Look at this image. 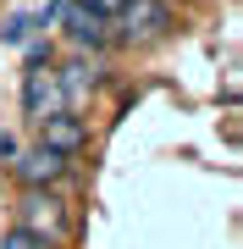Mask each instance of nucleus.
<instances>
[{
  "label": "nucleus",
  "mask_w": 243,
  "mask_h": 249,
  "mask_svg": "<svg viewBox=\"0 0 243 249\" xmlns=\"http://www.w3.org/2000/svg\"><path fill=\"white\" fill-rule=\"evenodd\" d=\"M17 227L39 232V238H50V244H61L66 227H72V211H66V199L55 194V188H22V199H17Z\"/></svg>",
  "instance_id": "nucleus-1"
},
{
  "label": "nucleus",
  "mask_w": 243,
  "mask_h": 249,
  "mask_svg": "<svg viewBox=\"0 0 243 249\" xmlns=\"http://www.w3.org/2000/svg\"><path fill=\"white\" fill-rule=\"evenodd\" d=\"M6 172L17 178V188H61L66 172H72V160H66L61 150H50V144H17V155L6 160Z\"/></svg>",
  "instance_id": "nucleus-2"
},
{
  "label": "nucleus",
  "mask_w": 243,
  "mask_h": 249,
  "mask_svg": "<svg viewBox=\"0 0 243 249\" xmlns=\"http://www.w3.org/2000/svg\"><path fill=\"white\" fill-rule=\"evenodd\" d=\"M116 28H122L127 45H155V39H166V28H171V6L166 0H127Z\"/></svg>",
  "instance_id": "nucleus-3"
},
{
  "label": "nucleus",
  "mask_w": 243,
  "mask_h": 249,
  "mask_svg": "<svg viewBox=\"0 0 243 249\" xmlns=\"http://www.w3.org/2000/svg\"><path fill=\"white\" fill-rule=\"evenodd\" d=\"M55 22H61V34H66V45H72V50H105V39H111V22L94 17L83 0H61Z\"/></svg>",
  "instance_id": "nucleus-4"
},
{
  "label": "nucleus",
  "mask_w": 243,
  "mask_h": 249,
  "mask_svg": "<svg viewBox=\"0 0 243 249\" xmlns=\"http://www.w3.org/2000/svg\"><path fill=\"white\" fill-rule=\"evenodd\" d=\"M33 127H39V144L61 150L66 160H72L78 150H89V122H83L78 111H66V106H61V111H50V116H39Z\"/></svg>",
  "instance_id": "nucleus-5"
},
{
  "label": "nucleus",
  "mask_w": 243,
  "mask_h": 249,
  "mask_svg": "<svg viewBox=\"0 0 243 249\" xmlns=\"http://www.w3.org/2000/svg\"><path fill=\"white\" fill-rule=\"evenodd\" d=\"M61 111V89H55V72L50 67H33L22 72V116L28 122H39V116Z\"/></svg>",
  "instance_id": "nucleus-6"
},
{
  "label": "nucleus",
  "mask_w": 243,
  "mask_h": 249,
  "mask_svg": "<svg viewBox=\"0 0 243 249\" xmlns=\"http://www.w3.org/2000/svg\"><path fill=\"white\" fill-rule=\"evenodd\" d=\"M55 89H61V106L66 111H78L83 100L94 94V67L89 61H66L61 72H55Z\"/></svg>",
  "instance_id": "nucleus-7"
},
{
  "label": "nucleus",
  "mask_w": 243,
  "mask_h": 249,
  "mask_svg": "<svg viewBox=\"0 0 243 249\" xmlns=\"http://www.w3.org/2000/svg\"><path fill=\"white\" fill-rule=\"evenodd\" d=\"M0 249H61V244H50V238H39V232H28V227H11L6 238H0Z\"/></svg>",
  "instance_id": "nucleus-8"
},
{
  "label": "nucleus",
  "mask_w": 243,
  "mask_h": 249,
  "mask_svg": "<svg viewBox=\"0 0 243 249\" xmlns=\"http://www.w3.org/2000/svg\"><path fill=\"white\" fill-rule=\"evenodd\" d=\"M28 28H33V17H28V11H17V17H6L0 39H6V45H22V39H28Z\"/></svg>",
  "instance_id": "nucleus-9"
},
{
  "label": "nucleus",
  "mask_w": 243,
  "mask_h": 249,
  "mask_svg": "<svg viewBox=\"0 0 243 249\" xmlns=\"http://www.w3.org/2000/svg\"><path fill=\"white\" fill-rule=\"evenodd\" d=\"M83 6H89V11H94V17H105V22H116V17H122V6H127V0H83Z\"/></svg>",
  "instance_id": "nucleus-10"
},
{
  "label": "nucleus",
  "mask_w": 243,
  "mask_h": 249,
  "mask_svg": "<svg viewBox=\"0 0 243 249\" xmlns=\"http://www.w3.org/2000/svg\"><path fill=\"white\" fill-rule=\"evenodd\" d=\"M33 67H50V45H28V72Z\"/></svg>",
  "instance_id": "nucleus-11"
}]
</instances>
